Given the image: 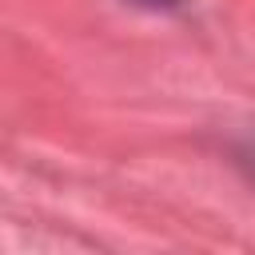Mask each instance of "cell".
Wrapping results in <instances>:
<instances>
[{
    "label": "cell",
    "mask_w": 255,
    "mask_h": 255,
    "mask_svg": "<svg viewBox=\"0 0 255 255\" xmlns=\"http://www.w3.org/2000/svg\"><path fill=\"white\" fill-rule=\"evenodd\" d=\"M135 4H147V8H175L179 0H135Z\"/></svg>",
    "instance_id": "obj_1"
}]
</instances>
